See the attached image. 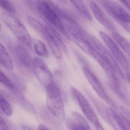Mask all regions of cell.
<instances>
[{
    "mask_svg": "<svg viewBox=\"0 0 130 130\" xmlns=\"http://www.w3.org/2000/svg\"><path fill=\"white\" fill-rule=\"evenodd\" d=\"M71 91L76 99L87 119L97 130H103L104 128L99 121L98 118L89 101L84 95L74 87H71Z\"/></svg>",
    "mask_w": 130,
    "mask_h": 130,
    "instance_id": "8992f818",
    "label": "cell"
},
{
    "mask_svg": "<svg viewBox=\"0 0 130 130\" xmlns=\"http://www.w3.org/2000/svg\"><path fill=\"white\" fill-rule=\"evenodd\" d=\"M86 53L92 56L98 62L106 73L107 77L110 80L113 89L119 95L124 97V94L121 91V84L118 77V74L112 66L104 59L92 45L89 46Z\"/></svg>",
    "mask_w": 130,
    "mask_h": 130,
    "instance_id": "7a4b0ae2",
    "label": "cell"
},
{
    "mask_svg": "<svg viewBox=\"0 0 130 130\" xmlns=\"http://www.w3.org/2000/svg\"><path fill=\"white\" fill-rule=\"evenodd\" d=\"M27 22L29 25L36 31L41 34L45 29L44 26L39 21L31 17L28 16L27 18Z\"/></svg>",
    "mask_w": 130,
    "mask_h": 130,
    "instance_id": "44dd1931",
    "label": "cell"
},
{
    "mask_svg": "<svg viewBox=\"0 0 130 130\" xmlns=\"http://www.w3.org/2000/svg\"><path fill=\"white\" fill-rule=\"evenodd\" d=\"M89 97L91 99L92 102L93 103L95 106L96 107L98 111L101 115L103 118L106 121L110 124L111 120H110V115H109V111L108 108H106L105 106L100 102V100L94 97L90 93H88Z\"/></svg>",
    "mask_w": 130,
    "mask_h": 130,
    "instance_id": "5bb4252c",
    "label": "cell"
},
{
    "mask_svg": "<svg viewBox=\"0 0 130 130\" xmlns=\"http://www.w3.org/2000/svg\"><path fill=\"white\" fill-rule=\"evenodd\" d=\"M0 63L7 70H12L13 64L12 58L6 47L0 43Z\"/></svg>",
    "mask_w": 130,
    "mask_h": 130,
    "instance_id": "9a60e30c",
    "label": "cell"
},
{
    "mask_svg": "<svg viewBox=\"0 0 130 130\" xmlns=\"http://www.w3.org/2000/svg\"><path fill=\"white\" fill-rule=\"evenodd\" d=\"M38 10L44 18L57 29L67 36L60 18L61 9L51 0H36Z\"/></svg>",
    "mask_w": 130,
    "mask_h": 130,
    "instance_id": "6da1fadb",
    "label": "cell"
},
{
    "mask_svg": "<svg viewBox=\"0 0 130 130\" xmlns=\"http://www.w3.org/2000/svg\"><path fill=\"white\" fill-rule=\"evenodd\" d=\"M99 35L110 51L117 63L129 73V64L127 59L115 41L103 32H99Z\"/></svg>",
    "mask_w": 130,
    "mask_h": 130,
    "instance_id": "52a82bcc",
    "label": "cell"
},
{
    "mask_svg": "<svg viewBox=\"0 0 130 130\" xmlns=\"http://www.w3.org/2000/svg\"><path fill=\"white\" fill-rule=\"evenodd\" d=\"M100 3L109 15L127 32L130 31V15L119 4L113 0H100Z\"/></svg>",
    "mask_w": 130,
    "mask_h": 130,
    "instance_id": "5b68a950",
    "label": "cell"
},
{
    "mask_svg": "<svg viewBox=\"0 0 130 130\" xmlns=\"http://www.w3.org/2000/svg\"><path fill=\"white\" fill-rule=\"evenodd\" d=\"M15 53L20 62L26 67H32V60L28 52L24 47L18 45L15 48Z\"/></svg>",
    "mask_w": 130,
    "mask_h": 130,
    "instance_id": "7c38bea8",
    "label": "cell"
},
{
    "mask_svg": "<svg viewBox=\"0 0 130 130\" xmlns=\"http://www.w3.org/2000/svg\"><path fill=\"white\" fill-rule=\"evenodd\" d=\"M44 26L48 37L52 41L57 45L60 51L63 52L65 54H67L68 50L67 46L55 29L49 25H45Z\"/></svg>",
    "mask_w": 130,
    "mask_h": 130,
    "instance_id": "4fadbf2b",
    "label": "cell"
},
{
    "mask_svg": "<svg viewBox=\"0 0 130 130\" xmlns=\"http://www.w3.org/2000/svg\"><path fill=\"white\" fill-rule=\"evenodd\" d=\"M32 67L36 78L45 88L53 83L52 74L44 61L39 58H35L32 60Z\"/></svg>",
    "mask_w": 130,
    "mask_h": 130,
    "instance_id": "ba28073f",
    "label": "cell"
},
{
    "mask_svg": "<svg viewBox=\"0 0 130 130\" xmlns=\"http://www.w3.org/2000/svg\"><path fill=\"white\" fill-rule=\"evenodd\" d=\"M57 1H59V2L63 3L66 4V3H67L65 0H57Z\"/></svg>",
    "mask_w": 130,
    "mask_h": 130,
    "instance_id": "f546056e",
    "label": "cell"
},
{
    "mask_svg": "<svg viewBox=\"0 0 130 130\" xmlns=\"http://www.w3.org/2000/svg\"><path fill=\"white\" fill-rule=\"evenodd\" d=\"M0 6L8 12L12 13L16 12L15 9L9 0H0Z\"/></svg>",
    "mask_w": 130,
    "mask_h": 130,
    "instance_id": "7402d4cb",
    "label": "cell"
},
{
    "mask_svg": "<svg viewBox=\"0 0 130 130\" xmlns=\"http://www.w3.org/2000/svg\"><path fill=\"white\" fill-rule=\"evenodd\" d=\"M2 22L23 43L30 47L32 39L22 22L19 19L9 13L1 14Z\"/></svg>",
    "mask_w": 130,
    "mask_h": 130,
    "instance_id": "277c9868",
    "label": "cell"
},
{
    "mask_svg": "<svg viewBox=\"0 0 130 130\" xmlns=\"http://www.w3.org/2000/svg\"><path fill=\"white\" fill-rule=\"evenodd\" d=\"M0 82L10 89H13L14 87V85L12 81L1 70H0Z\"/></svg>",
    "mask_w": 130,
    "mask_h": 130,
    "instance_id": "603a6c76",
    "label": "cell"
},
{
    "mask_svg": "<svg viewBox=\"0 0 130 130\" xmlns=\"http://www.w3.org/2000/svg\"><path fill=\"white\" fill-rule=\"evenodd\" d=\"M47 92L46 104L50 111L61 120L65 119V111L60 90L55 84L46 87Z\"/></svg>",
    "mask_w": 130,
    "mask_h": 130,
    "instance_id": "3957f363",
    "label": "cell"
},
{
    "mask_svg": "<svg viewBox=\"0 0 130 130\" xmlns=\"http://www.w3.org/2000/svg\"><path fill=\"white\" fill-rule=\"evenodd\" d=\"M76 9L89 21L92 20V15L84 0H69Z\"/></svg>",
    "mask_w": 130,
    "mask_h": 130,
    "instance_id": "2e32d148",
    "label": "cell"
},
{
    "mask_svg": "<svg viewBox=\"0 0 130 130\" xmlns=\"http://www.w3.org/2000/svg\"><path fill=\"white\" fill-rule=\"evenodd\" d=\"M73 119L76 124L79 125L83 128V130H90V126L84 117L80 114L74 112L72 114Z\"/></svg>",
    "mask_w": 130,
    "mask_h": 130,
    "instance_id": "ffe728a7",
    "label": "cell"
},
{
    "mask_svg": "<svg viewBox=\"0 0 130 130\" xmlns=\"http://www.w3.org/2000/svg\"><path fill=\"white\" fill-rule=\"evenodd\" d=\"M120 109H121V111H122V112H123L124 115L126 116L127 118H129V116H130L129 110L125 107H124V106H121Z\"/></svg>",
    "mask_w": 130,
    "mask_h": 130,
    "instance_id": "484cf974",
    "label": "cell"
},
{
    "mask_svg": "<svg viewBox=\"0 0 130 130\" xmlns=\"http://www.w3.org/2000/svg\"><path fill=\"white\" fill-rule=\"evenodd\" d=\"M38 129L39 130H48V128L47 127L43 124H40L38 126Z\"/></svg>",
    "mask_w": 130,
    "mask_h": 130,
    "instance_id": "f1b7e54d",
    "label": "cell"
},
{
    "mask_svg": "<svg viewBox=\"0 0 130 130\" xmlns=\"http://www.w3.org/2000/svg\"><path fill=\"white\" fill-rule=\"evenodd\" d=\"M9 127L7 123L1 116H0V130H8Z\"/></svg>",
    "mask_w": 130,
    "mask_h": 130,
    "instance_id": "d4e9b609",
    "label": "cell"
},
{
    "mask_svg": "<svg viewBox=\"0 0 130 130\" xmlns=\"http://www.w3.org/2000/svg\"><path fill=\"white\" fill-rule=\"evenodd\" d=\"M88 4L95 18L104 28L111 31H116V28L97 4L92 0H88Z\"/></svg>",
    "mask_w": 130,
    "mask_h": 130,
    "instance_id": "30bf717a",
    "label": "cell"
},
{
    "mask_svg": "<svg viewBox=\"0 0 130 130\" xmlns=\"http://www.w3.org/2000/svg\"><path fill=\"white\" fill-rule=\"evenodd\" d=\"M3 112L7 116L10 117L13 114L12 107L9 102L0 93V112Z\"/></svg>",
    "mask_w": 130,
    "mask_h": 130,
    "instance_id": "d6986e66",
    "label": "cell"
},
{
    "mask_svg": "<svg viewBox=\"0 0 130 130\" xmlns=\"http://www.w3.org/2000/svg\"><path fill=\"white\" fill-rule=\"evenodd\" d=\"M67 125L70 130H83L82 127L77 124L73 119L71 118L67 119Z\"/></svg>",
    "mask_w": 130,
    "mask_h": 130,
    "instance_id": "cb8c5ba5",
    "label": "cell"
},
{
    "mask_svg": "<svg viewBox=\"0 0 130 130\" xmlns=\"http://www.w3.org/2000/svg\"><path fill=\"white\" fill-rule=\"evenodd\" d=\"M34 49L36 53L39 56L47 58L49 56V53L45 44L41 40L34 39L32 40Z\"/></svg>",
    "mask_w": 130,
    "mask_h": 130,
    "instance_id": "ac0fdd59",
    "label": "cell"
},
{
    "mask_svg": "<svg viewBox=\"0 0 130 130\" xmlns=\"http://www.w3.org/2000/svg\"><path fill=\"white\" fill-rule=\"evenodd\" d=\"M21 127L23 130H32V128L31 127L25 124L22 125Z\"/></svg>",
    "mask_w": 130,
    "mask_h": 130,
    "instance_id": "83f0119b",
    "label": "cell"
},
{
    "mask_svg": "<svg viewBox=\"0 0 130 130\" xmlns=\"http://www.w3.org/2000/svg\"><path fill=\"white\" fill-rule=\"evenodd\" d=\"M1 24L0 23V30L1 29Z\"/></svg>",
    "mask_w": 130,
    "mask_h": 130,
    "instance_id": "4dcf8cb0",
    "label": "cell"
},
{
    "mask_svg": "<svg viewBox=\"0 0 130 130\" xmlns=\"http://www.w3.org/2000/svg\"><path fill=\"white\" fill-rule=\"evenodd\" d=\"M110 115L111 123L114 127H116L117 125L122 130H130V121L127 117L121 113H118L115 109L108 108Z\"/></svg>",
    "mask_w": 130,
    "mask_h": 130,
    "instance_id": "8fae6325",
    "label": "cell"
},
{
    "mask_svg": "<svg viewBox=\"0 0 130 130\" xmlns=\"http://www.w3.org/2000/svg\"><path fill=\"white\" fill-rule=\"evenodd\" d=\"M83 71L89 83L100 98L112 107H116V104L108 95L102 84L94 73L86 67L83 68Z\"/></svg>",
    "mask_w": 130,
    "mask_h": 130,
    "instance_id": "9c48e42d",
    "label": "cell"
},
{
    "mask_svg": "<svg viewBox=\"0 0 130 130\" xmlns=\"http://www.w3.org/2000/svg\"><path fill=\"white\" fill-rule=\"evenodd\" d=\"M126 8L128 10L130 9V0H119Z\"/></svg>",
    "mask_w": 130,
    "mask_h": 130,
    "instance_id": "4316f807",
    "label": "cell"
},
{
    "mask_svg": "<svg viewBox=\"0 0 130 130\" xmlns=\"http://www.w3.org/2000/svg\"><path fill=\"white\" fill-rule=\"evenodd\" d=\"M112 36L115 42L118 44L124 51L129 55L130 52L129 42L124 37L115 31L112 32Z\"/></svg>",
    "mask_w": 130,
    "mask_h": 130,
    "instance_id": "e0dca14e",
    "label": "cell"
}]
</instances>
